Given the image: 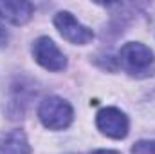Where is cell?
Instances as JSON below:
<instances>
[{
	"label": "cell",
	"mask_w": 155,
	"mask_h": 154,
	"mask_svg": "<svg viewBox=\"0 0 155 154\" xmlns=\"http://www.w3.org/2000/svg\"><path fill=\"white\" fill-rule=\"evenodd\" d=\"M117 62L124 73L135 78H146L155 73L153 51L141 42H128L119 49Z\"/></svg>",
	"instance_id": "1"
},
{
	"label": "cell",
	"mask_w": 155,
	"mask_h": 154,
	"mask_svg": "<svg viewBox=\"0 0 155 154\" xmlns=\"http://www.w3.org/2000/svg\"><path fill=\"white\" fill-rule=\"evenodd\" d=\"M38 118L45 129L63 131L72 123L74 109L67 100H63L60 96H49L40 103Z\"/></svg>",
	"instance_id": "2"
},
{
	"label": "cell",
	"mask_w": 155,
	"mask_h": 154,
	"mask_svg": "<svg viewBox=\"0 0 155 154\" xmlns=\"http://www.w3.org/2000/svg\"><path fill=\"white\" fill-rule=\"evenodd\" d=\"M54 26L58 29V33L71 44L76 45H87L94 40V31L88 29L87 26H83L76 16L69 11H58L54 15Z\"/></svg>",
	"instance_id": "3"
},
{
	"label": "cell",
	"mask_w": 155,
	"mask_h": 154,
	"mask_svg": "<svg viewBox=\"0 0 155 154\" xmlns=\"http://www.w3.org/2000/svg\"><path fill=\"white\" fill-rule=\"evenodd\" d=\"M33 56L40 65L47 71L60 73L67 67V58L60 51V47L49 38V37H40L33 44Z\"/></svg>",
	"instance_id": "4"
},
{
	"label": "cell",
	"mask_w": 155,
	"mask_h": 154,
	"mask_svg": "<svg viewBox=\"0 0 155 154\" xmlns=\"http://www.w3.org/2000/svg\"><path fill=\"white\" fill-rule=\"evenodd\" d=\"M96 125L105 136H108L112 140H124L130 131L128 116L117 107L101 109L96 116Z\"/></svg>",
	"instance_id": "5"
},
{
	"label": "cell",
	"mask_w": 155,
	"mask_h": 154,
	"mask_svg": "<svg viewBox=\"0 0 155 154\" xmlns=\"http://www.w3.org/2000/svg\"><path fill=\"white\" fill-rule=\"evenodd\" d=\"M35 7L25 0H4L0 2V20H5L13 26H24L31 20Z\"/></svg>",
	"instance_id": "6"
},
{
	"label": "cell",
	"mask_w": 155,
	"mask_h": 154,
	"mask_svg": "<svg viewBox=\"0 0 155 154\" xmlns=\"http://www.w3.org/2000/svg\"><path fill=\"white\" fill-rule=\"evenodd\" d=\"M2 154H31L29 140L22 129H15L4 138Z\"/></svg>",
	"instance_id": "7"
},
{
	"label": "cell",
	"mask_w": 155,
	"mask_h": 154,
	"mask_svg": "<svg viewBox=\"0 0 155 154\" xmlns=\"http://www.w3.org/2000/svg\"><path fill=\"white\" fill-rule=\"evenodd\" d=\"M132 154H155V140H141L134 143Z\"/></svg>",
	"instance_id": "8"
},
{
	"label": "cell",
	"mask_w": 155,
	"mask_h": 154,
	"mask_svg": "<svg viewBox=\"0 0 155 154\" xmlns=\"http://www.w3.org/2000/svg\"><path fill=\"white\" fill-rule=\"evenodd\" d=\"M7 40H9V33H7L5 26L0 22V45H5V44H7Z\"/></svg>",
	"instance_id": "9"
},
{
	"label": "cell",
	"mask_w": 155,
	"mask_h": 154,
	"mask_svg": "<svg viewBox=\"0 0 155 154\" xmlns=\"http://www.w3.org/2000/svg\"><path fill=\"white\" fill-rule=\"evenodd\" d=\"M92 154H121V152H117V151H110V149H97V151H94Z\"/></svg>",
	"instance_id": "10"
}]
</instances>
